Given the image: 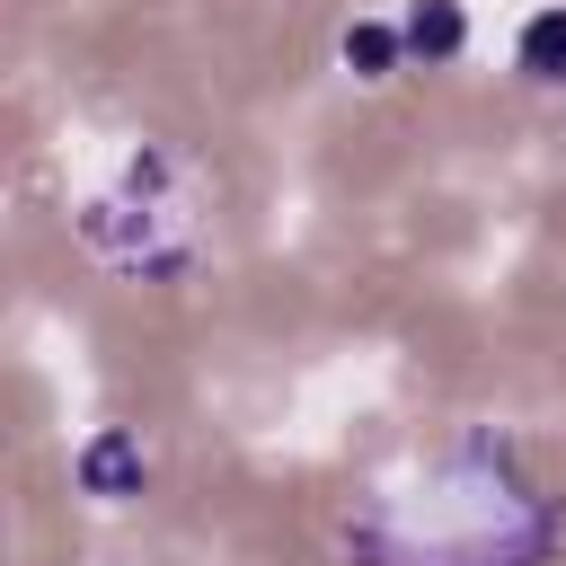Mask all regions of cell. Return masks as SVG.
Returning <instances> with one entry per match:
<instances>
[{
    "mask_svg": "<svg viewBox=\"0 0 566 566\" xmlns=\"http://www.w3.org/2000/svg\"><path fill=\"white\" fill-rule=\"evenodd\" d=\"M460 35H469V27H460V9H451V0H424V9L407 18V44H416L424 62H451V53H460Z\"/></svg>",
    "mask_w": 566,
    "mask_h": 566,
    "instance_id": "3",
    "label": "cell"
},
{
    "mask_svg": "<svg viewBox=\"0 0 566 566\" xmlns=\"http://www.w3.org/2000/svg\"><path fill=\"white\" fill-rule=\"evenodd\" d=\"M336 53H345V71H354V80H389V71H398V53H407V35H398V27H380V18H363V27H345V44H336Z\"/></svg>",
    "mask_w": 566,
    "mask_h": 566,
    "instance_id": "1",
    "label": "cell"
},
{
    "mask_svg": "<svg viewBox=\"0 0 566 566\" xmlns=\"http://www.w3.org/2000/svg\"><path fill=\"white\" fill-rule=\"evenodd\" d=\"M522 71H531L539 88H566V9H539V18L522 27Z\"/></svg>",
    "mask_w": 566,
    "mask_h": 566,
    "instance_id": "2",
    "label": "cell"
}]
</instances>
